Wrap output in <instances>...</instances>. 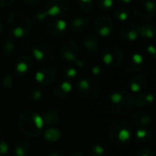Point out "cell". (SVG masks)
<instances>
[{"instance_id":"obj_1","label":"cell","mask_w":156,"mask_h":156,"mask_svg":"<svg viewBox=\"0 0 156 156\" xmlns=\"http://www.w3.org/2000/svg\"><path fill=\"white\" fill-rule=\"evenodd\" d=\"M17 125L19 131L27 137L35 138L38 136L43 129L44 122L42 117L30 111L23 112L17 121Z\"/></svg>"},{"instance_id":"obj_2","label":"cell","mask_w":156,"mask_h":156,"mask_svg":"<svg viewBox=\"0 0 156 156\" xmlns=\"http://www.w3.org/2000/svg\"><path fill=\"white\" fill-rule=\"evenodd\" d=\"M106 108L118 114H126L134 106L133 97L127 91H116L112 93L105 101Z\"/></svg>"},{"instance_id":"obj_3","label":"cell","mask_w":156,"mask_h":156,"mask_svg":"<svg viewBox=\"0 0 156 156\" xmlns=\"http://www.w3.org/2000/svg\"><path fill=\"white\" fill-rule=\"evenodd\" d=\"M108 136L115 144H125L129 142L132 136L131 126L127 122L114 121L108 127Z\"/></svg>"},{"instance_id":"obj_4","label":"cell","mask_w":156,"mask_h":156,"mask_svg":"<svg viewBox=\"0 0 156 156\" xmlns=\"http://www.w3.org/2000/svg\"><path fill=\"white\" fill-rule=\"evenodd\" d=\"M101 87L99 83L93 80L84 79L78 82L76 91L77 94L83 99H94L100 93Z\"/></svg>"},{"instance_id":"obj_5","label":"cell","mask_w":156,"mask_h":156,"mask_svg":"<svg viewBox=\"0 0 156 156\" xmlns=\"http://www.w3.org/2000/svg\"><path fill=\"white\" fill-rule=\"evenodd\" d=\"M132 122L133 125H135L139 129H147L151 125L153 118L150 114L144 112H141L132 116Z\"/></svg>"},{"instance_id":"obj_6","label":"cell","mask_w":156,"mask_h":156,"mask_svg":"<svg viewBox=\"0 0 156 156\" xmlns=\"http://www.w3.org/2000/svg\"><path fill=\"white\" fill-rule=\"evenodd\" d=\"M37 81L41 86H48L52 83V81L55 79V73L52 70H41L38 71L36 76Z\"/></svg>"},{"instance_id":"obj_7","label":"cell","mask_w":156,"mask_h":156,"mask_svg":"<svg viewBox=\"0 0 156 156\" xmlns=\"http://www.w3.org/2000/svg\"><path fill=\"white\" fill-rule=\"evenodd\" d=\"M72 86L69 82H62L57 85L53 90V95L58 99H65L71 92Z\"/></svg>"},{"instance_id":"obj_8","label":"cell","mask_w":156,"mask_h":156,"mask_svg":"<svg viewBox=\"0 0 156 156\" xmlns=\"http://www.w3.org/2000/svg\"><path fill=\"white\" fill-rule=\"evenodd\" d=\"M60 117L61 115L58 111H57L56 109H49L45 112L44 117H42V119H43L44 124L51 125V124H56L59 122Z\"/></svg>"},{"instance_id":"obj_9","label":"cell","mask_w":156,"mask_h":156,"mask_svg":"<svg viewBox=\"0 0 156 156\" xmlns=\"http://www.w3.org/2000/svg\"><path fill=\"white\" fill-rule=\"evenodd\" d=\"M31 144L28 141L22 140L17 142L14 147V153L16 156H27L29 153Z\"/></svg>"},{"instance_id":"obj_10","label":"cell","mask_w":156,"mask_h":156,"mask_svg":"<svg viewBox=\"0 0 156 156\" xmlns=\"http://www.w3.org/2000/svg\"><path fill=\"white\" fill-rule=\"evenodd\" d=\"M154 101V95L152 93H142L134 100V105L137 108L146 107L147 105L151 104Z\"/></svg>"},{"instance_id":"obj_11","label":"cell","mask_w":156,"mask_h":156,"mask_svg":"<svg viewBox=\"0 0 156 156\" xmlns=\"http://www.w3.org/2000/svg\"><path fill=\"white\" fill-rule=\"evenodd\" d=\"M146 85V80L144 77L139 76L133 78L130 82V90L133 92H140L142 91Z\"/></svg>"},{"instance_id":"obj_12","label":"cell","mask_w":156,"mask_h":156,"mask_svg":"<svg viewBox=\"0 0 156 156\" xmlns=\"http://www.w3.org/2000/svg\"><path fill=\"white\" fill-rule=\"evenodd\" d=\"M44 137L47 141L48 142H52V143H55L57 141H58L61 137V133L57 129V128H54V127H51V128H48L45 133H44Z\"/></svg>"},{"instance_id":"obj_13","label":"cell","mask_w":156,"mask_h":156,"mask_svg":"<svg viewBox=\"0 0 156 156\" xmlns=\"http://www.w3.org/2000/svg\"><path fill=\"white\" fill-rule=\"evenodd\" d=\"M136 137L141 143H149L153 140V133L147 129H138L136 132Z\"/></svg>"},{"instance_id":"obj_14","label":"cell","mask_w":156,"mask_h":156,"mask_svg":"<svg viewBox=\"0 0 156 156\" xmlns=\"http://www.w3.org/2000/svg\"><path fill=\"white\" fill-rule=\"evenodd\" d=\"M88 156H105V150L101 145L92 144L88 148Z\"/></svg>"},{"instance_id":"obj_15","label":"cell","mask_w":156,"mask_h":156,"mask_svg":"<svg viewBox=\"0 0 156 156\" xmlns=\"http://www.w3.org/2000/svg\"><path fill=\"white\" fill-rule=\"evenodd\" d=\"M42 97V93L39 90H33L29 95V98L32 101H37L41 99Z\"/></svg>"},{"instance_id":"obj_16","label":"cell","mask_w":156,"mask_h":156,"mask_svg":"<svg viewBox=\"0 0 156 156\" xmlns=\"http://www.w3.org/2000/svg\"><path fill=\"white\" fill-rule=\"evenodd\" d=\"M9 151V147L8 144L4 142V141H0V156H5Z\"/></svg>"},{"instance_id":"obj_17","label":"cell","mask_w":156,"mask_h":156,"mask_svg":"<svg viewBox=\"0 0 156 156\" xmlns=\"http://www.w3.org/2000/svg\"><path fill=\"white\" fill-rule=\"evenodd\" d=\"M48 156H65V153L62 150H58V149H55L52 150L48 153Z\"/></svg>"},{"instance_id":"obj_18","label":"cell","mask_w":156,"mask_h":156,"mask_svg":"<svg viewBox=\"0 0 156 156\" xmlns=\"http://www.w3.org/2000/svg\"><path fill=\"white\" fill-rule=\"evenodd\" d=\"M66 74H67L68 77L72 78V77H74V76L76 75V70L73 69H69L67 70V73H66Z\"/></svg>"},{"instance_id":"obj_19","label":"cell","mask_w":156,"mask_h":156,"mask_svg":"<svg viewBox=\"0 0 156 156\" xmlns=\"http://www.w3.org/2000/svg\"><path fill=\"white\" fill-rule=\"evenodd\" d=\"M137 156H153V154L150 151H143V152H140Z\"/></svg>"},{"instance_id":"obj_20","label":"cell","mask_w":156,"mask_h":156,"mask_svg":"<svg viewBox=\"0 0 156 156\" xmlns=\"http://www.w3.org/2000/svg\"><path fill=\"white\" fill-rule=\"evenodd\" d=\"M70 156H84L83 153L80 152V151H75L74 153H72Z\"/></svg>"}]
</instances>
